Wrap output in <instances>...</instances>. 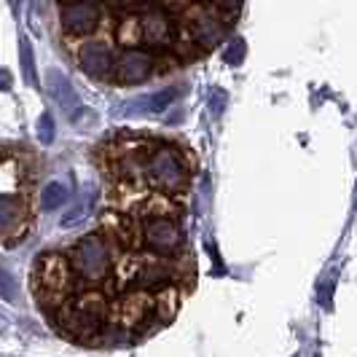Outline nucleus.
<instances>
[{
    "label": "nucleus",
    "instance_id": "nucleus-3",
    "mask_svg": "<svg viewBox=\"0 0 357 357\" xmlns=\"http://www.w3.org/2000/svg\"><path fill=\"white\" fill-rule=\"evenodd\" d=\"M62 317V328L65 333L73 336L75 341H89L97 339L100 331L107 325L105 320V301L97 293H86L78 301H73L70 306L59 309Z\"/></svg>",
    "mask_w": 357,
    "mask_h": 357
},
{
    "label": "nucleus",
    "instance_id": "nucleus-13",
    "mask_svg": "<svg viewBox=\"0 0 357 357\" xmlns=\"http://www.w3.org/2000/svg\"><path fill=\"white\" fill-rule=\"evenodd\" d=\"M46 91L52 94L54 102H59L68 113H73V110H78V107H81L78 94H75L73 84L68 81V75H65L62 70H56V68L46 73Z\"/></svg>",
    "mask_w": 357,
    "mask_h": 357
},
{
    "label": "nucleus",
    "instance_id": "nucleus-12",
    "mask_svg": "<svg viewBox=\"0 0 357 357\" xmlns=\"http://www.w3.org/2000/svg\"><path fill=\"white\" fill-rule=\"evenodd\" d=\"M175 277V268L172 264H164V261H145L143 266L135 271L132 277V285L145 293H161L164 287L172 282Z\"/></svg>",
    "mask_w": 357,
    "mask_h": 357
},
{
    "label": "nucleus",
    "instance_id": "nucleus-6",
    "mask_svg": "<svg viewBox=\"0 0 357 357\" xmlns=\"http://www.w3.org/2000/svg\"><path fill=\"white\" fill-rule=\"evenodd\" d=\"M100 19H102L100 0H65L62 11H59L62 30L73 38L91 36L100 27Z\"/></svg>",
    "mask_w": 357,
    "mask_h": 357
},
{
    "label": "nucleus",
    "instance_id": "nucleus-23",
    "mask_svg": "<svg viewBox=\"0 0 357 357\" xmlns=\"http://www.w3.org/2000/svg\"><path fill=\"white\" fill-rule=\"evenodd\" d=\"M6 89H11V73L0 68V91H6Z\"/></svg>",
    "mask_w": 357,
    "mask_h": 357
},
{
    "label": "nucleus",
    "instance_id": "nucleus-5",
    "mask_svg": "<svg viewBox=\"0 0 357 357\" xmlns=\"http://www.w3.org/2000/svg\"><path fill=\"white\" fill-rule=\"evenodd\" d=\"M140 236H143L145 250L153 252L156 258L172 261V258L183 255V229L178 226V220L169 218V215H148Z\"/></svg>",
    "mask_w": 357,
    "mask_h": 357
},
{
    "label": "nucleus",
    "instance_id": "nucleus-10",
    "mask_svg": "<svg viewBox=\"0 0 357 357\" xmlns=\"http://www.w3.org/2000/svg\"><path fill=\"white\" fill-rule=\"evenodd\" d=\"M75 59H78V68L86 73L91 81H107L113 75L116 56H113V52L107 49V43H102V40H86V43H81Z\"/></svg>",
    "mask_w": 357,
    "mask_h": 357
},
{
    "label": "nucleus",
    "instance_id": "nucleus-15",
    "mask_svg": "<svg viewBox=\"0 0 357 357\" xmlns=\"http://www.w3.org/2000/svg\"><path fill=\"white\" fill-rule=\"evenodd\" d=\"M68 202H70V188H68L65 183H59V180H52V183L40 191V210H43V213H54V210L65 207Z\"/></svg>",
    "mask_w": 357,
    "mask_h": 357
},
{
    "label": "nucleus",
    "instance_id": "nucleus-24",
    "mask_svg": "<svg viewBox=\"0 0 357 357\" xmlns=\"http://www.w3.org/2000/svg\"><path fill=\"white\" fill-rule=\"evenodd\" d=\"M119 3H124V6H137V3H143V0H119Z\"/></svg>",
    "mask_w": 357,
    "mask_h": 357
},
{
    "label": "nucleus",
    "instance_id": "nucleus-2",
    "mask_svg": "<svg viewBox=\"0 0 357 357\" xmlns=\"http://www.w3.org/2000/svg\"><path fill=\"white\" fill-rule=\"evenodd\" d=\"M70 261L73 271L81 282H89V285H102L107 277H110V268H113V252L110 245L102 234L91 231L84 234L75 245L70 248Z\"/></svg>",
    "mask_w": 357,
    "mask_h": 357
},
{
    "label": "nucleus",
    "instance_id": "nucleus-21",
    "mask_svg": "<svg viewBox=\"0 0 357 357\" xmlns=\"http://www.w3.org/2000/svg\"><path fill=\"white\" fill-rule=\"evenodd\" d=\"M242 3H245V0H215V6H218L223 14H231V17L242 8Z\"/></svg>",
    "mask_w": 357,
    "mask_h": 357
},
{
    "label": "nucleus",
    "instance_id": "nucleus-9",
    "mask_svg": "<svg viewBox=\"0 0 357 357\" xmlns=\"http://www.w3.org/2000/svg\"><path fill=\"white\" fill-rule=\"evenodd\" d=\"M137 30H140V40L148 49H167L175 40V24H172V17L164 8L143 11L140 22H137Z\"/></svg>",
    "mask_w": 357,
    "mask_h": 357
},
{
    "label": "nucleus",
    "instance_id": "nucleus-14",
    "mask_svg": "<svg viewBox=\"0 0 357 357\" xmlns=\"http://www.w3.org/2000/svg\"><path fill=\"white\" fill-rule=\"evenodd\" d=\"M24 218V204L11 194H0V234L14 231Z\"/></svg>",
    "mask_w": 357,
    "mask_h": 357
},
{
    "label": "nucleus",
    "instance_id": "nucleus-7",
    "mask_svg": "<svg viewBox=\"0 0 357 357\" xmlns=\"http://www.w3.org/2000/svg\"><path fill=\"white\" fill-rule=\"evenodd\" d=\"M156 59L145 49H124L113 62V78L121 86H137L153 75Z\"/></svg>",
    "mask_w": 357,
    "mask_h": 357
},
{
    "label": "nucleus",
    "instance_id": "nucleus-11",
    "mask_svg": "<svg viewBox=\"0 0 357 357\" xmlns=\"http://www.w3.org/2000/svg\"><path fill=\"white\" fill-rule=\"evenodd\" d=\"M188 30H191L194 43L202 46V49H215V46H220V40L226 36V24L220 22V17H218L215 11H207V8H197V11L188 17Z\"/></svg>",
    "mask_w": 357,
    "mask_h": 357
},
{
    "label": "nucleus",
    "instance_id": "nucleus-1",
    "mask_svg": "<svg viewBox=\"0 0 357 357\" xmlns=\"http://www.w3.org/2000/svg\"><path fill=\"white\" fill-rule=\"evenodd\" d=\"M143 178L164 194H180L188 188V164L178 145L153 143L145 148Z\"/></svg>",
    "mask_w": 357,
    "mask_h": 357
},
{
    "label": "nucleus",
    "instance_id": "nucleus-25",
    "mask_svg": "<svg viewBox=\"0 0 357 357\" xmlns=\"http://www.w3.org/2000/svg\"><path fill=\"white\" fill-rule=\"evenodd\" d=\"M11 6H14V11H19V6H22V0H11Z\"/></svg>",
    "mask_w": 357,
    "mask_h": 357
},
{
    "label": "nucleus",
    "instance_id": "nucleus-22",
    "mask_svg": "<svg viewBox=\"0 0 357 357\" xmlns=\"http://www.w3.org/2000/svg\"><path fill=\"white\" fill-rule=\"evenodd\" d=\"M210 102H213V113H215V116H220V113H223V105H226V94H223V91H213Z\"/></svg>",
    "mask_w": 357,
    "mask_h": 357
},
{
    "label": "nucleus",
    "instance_id": "nucleus-18",
    "mask_svg": "<svg viewBox=\"0 0 357 357\" xmlns=\"http://www.w3.org/2000/svg\"><path fill=\"white\" fill-rule=\"evenodd\" d=\"M54 137H56V126H54V116L52 113H43L38 119V140L43 145H52Z\"/></svg>",
    "mask_w": 357,
    "mask_h": 357
},
{
    "label": "nucleus",
    "instance_id": "nucleus-20",
    "mask_svg": "<svg viewBox=\"0 0 357 357\" xmlns=\"http://www.w3.org/2000/svg\"><path fill=\"white\" fill-rule=\"evenodd\" d=\"M0 298H6V301H14V298H17V282H14V277L3 268V264H0Z\"/></svg>",
    "mask_w": 357,
    "mask_h": 357
},
{
    "label": "nucleus",
    "instance_id": "nucleus-4",
    "mask_svg": "<svg viewBox=\"0 0 357 357\" xmlns=\"http://www.w3.org/2000/svg\"><path fill=\"white\" fill-rule=\"evenodd\" d=\"M75 271H73L70 261L68 255H59V252H46L40 255L36 261V287H38V296L43 306L49 304L52 298L54 304L62 306L65 296L73 290L75 285Z\"/></svg>",
    "mask_w": 357,
    "mask_h": 357
},
{
    "label": "nucleus",
    "instance_id": "nucleus-17",
    "mask_svg": "<svg viewBox=\"0 0 357 357\" xmlns=\"http://www.w3.org/2000/svg\"><path fill=\"white\" fill-rule=\"evenodd\" d=\"M19 62H22L24 81H27L30 86H38L36 59H33V49H30V40H27V38H22V40H19Z\"/></svg>",
    "mask_w": 357,
    "mask_h": 357
},
{
    "label": "nucleus",
    "instance_id": "nucleus-16",
    "mask_svg": "<svg viewBox=\"0 0 357 357\" xmlns=\"http://www.w3.org/2000/svg\"><path fill=\"white\" fill-rule=\"evenodd\" d=\"M94 202H97V191H94V188H89V191L84 194V199H78V202L73 204L70 213L62 215V226H73V223H78L81 218H86V215H89V210L94 207Z\"/></svg>",
    "mask_w": 357,
    "mask_h": 357
},
{
    "label": "nucleus",
    "instance_id": "nucleus-8",
    "mask_svg": "<svg viewBox=\"0 0 357 357\" xmlns=\"http://www.w3.org/2000/svg\"><path fill=\"white\" fill-rule=\"evenodd\" d=\"M183 86H167L153 94H143V97H135L124 102L121 107H116V116H124V119H137V116H153V113H164L178 102L183 97Z\"/></svg>",
    "mask_w": 357,
    "mask_h": 357
},
{
    "label": "nucleus",
    "instance_id": "nucleus-19",
    "mask_svg": "<svg viewBox=\"0 0 357 357\" xmlns=\"http://www.w3.org/2000/svg\"><path fill=\"white\" fill-rule=\"evenodd\" d=\"M245 54H248L245 40H242V38H231V43H229V46H226V52H223V59H226L229 65H242Z\"/></svg>",
    "mask_w": 357,
    "mask_h": 357
}]
</instances>
